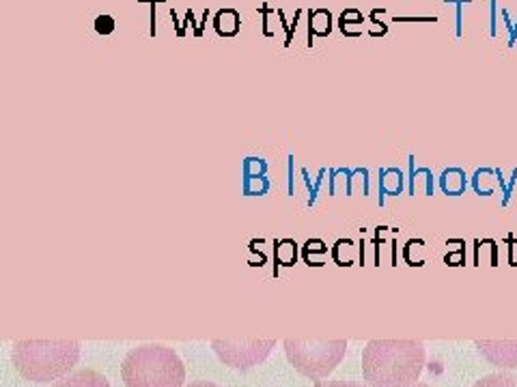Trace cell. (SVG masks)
<instances>
[{
  "mask_svg": "<svg viewBox=\"0 0 517 387\" xmlns=\"http://www.w3.org/2000/svg\"><path fill=\"white\" fill-rule=\"evenodd\" d=\"M422 368L420 340H371L363 351V377L371 387H412Z\"/></svg>",
  "mask_w": 517,
  "mask_h": 387,
  "instance_id": "cell-1",
  "label": "cell"
},
{
  "mask_svg": "<svg viewBox=\"0 0 517 387\" xmlns=\"http://www.w3.org/2000/svg\"><path fill=\"white\" fill-rule=\"evenodd\" d=\"M80 359L78 340H17L11 351L15 370L26 381L52 383L70 374Z\"/></svg>",
  "mask_w": 517,
  "mask_h": 387,
  "instance_id": "cell-2",
  "label": "cell"
},
{
  "mask_svg": "<svg viewBox=\"0 0 517 387\" xmlns=\"http://www.w3.org/2000/svg\"><path fill=\"white\" fill-rule=\"evenodd\" d=\"M125 387H184L186 366L166 345H141L132 349L121 363Z\"/></svg>",
  "mask_w": 517,
  "mask_h": 387,
  "instance_id": "cell-3",
  "label": "cell"
},
{
  "mask_svg": "<svg viewBox=\"0 0 517 387\" xmlns=\"http://www.w3.org/2000/svg\"><path fill=\"white\" fill-rule=\"evenodd\" d=\"M347 340H285L289 363L308 379H324L341 363Z\"/></svg>",
  "mask_w": 517,
  "mask_h": 387,
  "instance_id": "cell-4",
  "label": "cell"
},
{
  "mask_svg": "<svg viewBox=\"0 0 517 387\" xmlns=\"http://www.w3.org/2000/svg\"><path fill=\"white\" fill-rule=\"evenodd\" d=\"M276 347V340H214L212 349L216 351L218 359L224 363V366H231L235 370H248L257 363H261L269 351Z\"/></svg>",
  "mask_w": 517,
  "mask_h": 387,
  "instance_id": "cell-5",
  "label": "cell"
},
{
  "mask_svg": "<svg viewBox=\"0 0 517 387\" xmlns=\"http://www.w3.org/2000/svg\"><path fill=\"white\" fill-rule=\"evenodd\" d=\"M475 345L493 366L517 368V340H477Z\"/></svg>",
  "mask_w": 517,
  "mask_h": 387,
  "instance_id": "cell-6",
  "label": "cell"
},
{
  "mask_svg": "<svg viewBox=\"0 0 517 387\" xmlns=\"http://www.w3.org/2000/svg\"><path fill=\"white\" fill-rule=\"evenodd\" d=\"M52 387H110V383L102 372L91 370V368H82L72 374H65Z\"/></svg>",
  "mask_w": 517,
  "mask_h": 387,
  "instance_id": "cell-7",
  "label": "cell"
},
{
  "mask_svg": "<svg viewBox=\"0 0 517 387\" xmlns=\"http://www.w3.org/2000/svg\"><path fill=\"white\" fill-rule=\"evenodd\" d=\"M214 28L220 37H235L241 28V17L235 9H220L214 17Z\"/></svg>",
  "mask_w": 517,
  "mask_h": 387,
  "instance_id": "cell-8",
  "label": "cell"
},
{
  "mask_svg": "<svg viewBox=\"0 0 517 387\" xmlns=\"http://www.w3.org/2000/svg\"><path fill=\"white\" fill-rule=\"evenodd\" d=\"M332 33V13L328 9H315L308 13V37H328Z\"/></svg>",
  "mask_w": 517,
  "mask_h": 387,
  "instance_id": "cell-9",
  "label": "cell"
},
{
  "mask_svg": "<svg viewBox=\"0 0 517 387\" xmlns=\"http://www.w3.org/2000/svg\"><path fill=\"white\" fill-rule=\"evenodd\" d=\"M440 183H442V190H444L446 194L459 196V194L466 190V172L459 170V168H448V170L442 172Z\"/></svg>",
  "mask_w": 517,
  "mask_h": 387,
  "instance_id": "cell-10",
  "label": "cell"
},
{
  "mask_svg": "<svg viewBox=\"0 0 517 387\" xmlns=\"http://www.w3.org/2000/svg\"><path fill=\"white\" fill-rule=\"evenodd\" d=\"M363 22H365V17H363L360 11H358V9H347L339 17V28H341V33L345 37H358V35L363 33Z\"/></svg>",
  "mask_w": 517,
  "mask_h": 387,
  "instance_id": "cell-11",
  "label": "cell"
},
{
  "mask_svg": "<svg viewBox=\"0 0 517 387\" xmlns=\"http://www.w3.org/2000/svg\"><path fill=\"white\" fill-rule=\"evenodd\" d=\"M472 387H517V377L509 372H493V374L479 379Z\"/></svg>",
  "mask_w": 517,
  "mask_h": 387,
  "instance_id": "cell-12",
  "label": "cell"
},
{
  "mask_svg": "<svg viewBox=\"0 0 517 387\" xmlns=\"http://www.w3.org/2000/svg\"><path fill=\"white\" fill-rule=\"evenodd\" d=\"M278 258L285 263V265H291L296 261V243L294 241H283L280 245H278Z\"/></svg>",
  "mask_w": 517,
  "mask_h": 387,
  "instance_id": "cell-13",
  "label": "cell"
},
{
  "mask_svg": "<svg viewBox=\"0 0 517 387\" xmlns=\"http://www.w3.org/2000/svg\"><path fill=\"white\" fill-rule=\"evenodd\" d=\"M95 31H97L100 35H110V33H115V19H112L110 15H100V17L95 19Z\"/></svg>",
  "mask_w": 517,
  "mask_h": 387,
  "instance_id": "cell-14",
  "label": "cell"
},
{
  "mask_svg": "<svg viewBox=\"0 0 517 387\" xmlns=\"http://www.w3.org/2000/svg\"><path fill=\"white\" fill-rule=\"evenodd\" d=\"M315 387H367V385L356 381H324V383H315Z\"/></svg>",
  "mask_w": 517,
  "mask_h": 387,
  "instance_id": "cell-15",
  "label": "cell"
},
{
  "mask_svg": "<svg viewBox=\"0 0 517 387\" xmlns=\"http://www.w3.org/2000/svg\"><path fill=\"white\" fill-rule=\"evenodd\" d=\"M369 35H373V37H381V35H386V24H381V22H375V19H373V26H371Z\"/></svg>",
  "mask_w": 517,
  "mask_h": 387,
  "instance_id": "cell-16",
  "label": "cell"
},
{
  "mask_svg": "<svg viewBox=\"0 0 517 387\" xmlns=\"http://www.w3.org/2000/svg\"><path fill=\"white\" fill-rule=\"evenodd\" d=\"M186 387H220V385L209 383V381H194V383H190V385H186Z\"/></svg>",
  "mask_w": 517,
  "mask_h": 387,
  "instance_id": "cell-17",
  "label": "cell"
},
{
  "mask_svg": "<svg viewBox=\"0 0 517 387\" xmlns=\"http://www.w3.org/2000/svg\"><path fill=\"white\" fill-rule=\"evenodd\" d=\"M412 387H431V385H427V383H418V385H412Z\"/></svg>",
  "mask_w": 517,
  "mask_h": 387,
  "instance_id": "cell-18",
  "label": "cell"
}]
</instances>
